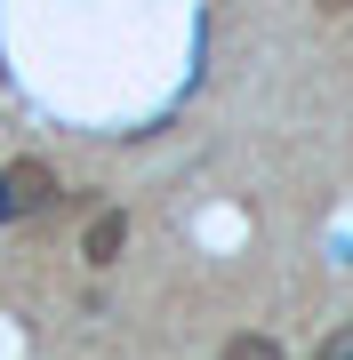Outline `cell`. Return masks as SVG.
Here are the masks:
<instances>
[{
  "label": "cell",
  "mask_w": 353,
  "mask_h": 360,
  "mask_svg": "<svg viewBox=\"0 0 353 360\" xmlns=\"http://www.w3.org/2000/svg\"><path fill=\"white\" fill-rule=\"evenodd\" d=\"M40 208H56V168L40 153H16L8 168H0V224H25V217H40Z\"/></svg>",
  "instance_id": "1"
},
{
  "label": "cell",
  "mask_w": 353,
  "mask_h": 360,
  "mask_svg": "<svg viewBox=\"0 0 353 360\" xmlns=\"http://www.w3.org/2000/svg\"><path fill=\"white\" fill-rule=\"evenodd\" d=\"M120 240H129V217H120V208H105V217H89V232H80V257H89V264H113Z\"/></svg>",
  "instance_id": "2"
},
{
  "label": "cell",
  "mask_w": 353,
  "mask_h": 360,
  "mask_svg": "<svg viewBox=\"0 0 353 360\" xmlns=\"http://www.w3.org/2000/svg\"><path fill=\"white\" fill-rule=\"evenodd\" d=\"M217 360H289V352H281L265 328H241V336H225V352H217Z\"/></svg>",
  "instance_id": "3"
},
{
  "label": "cell",
  "mask_w": 353,
  "mask_h": 360,
  "mask_svg": "<svg viewBox=\"0 0 353 360\" xmlns=\"http://www.w3.org/2000/svg\"><path fill=\"white\" fill-rule=\"evenodd\" d=\"M314 360H353V321H337V328H329L321 345H314Z\"/></svg>",
  "instance_id": "4"
},
{
  "label": "cell",
  "mask_w": 353,
  "mask_h": 360,
  "mask_svg": "<svg viewBox=\"0 0 353 360\" xmlns=\"http://www.w3.org/2000/svg\"><path fill=\"white\" fill-rule=\"evenodd\" d=\"M314 8H321V16H337V8H353V0H314Z\"/></svg>",
  "instance_id": "5"
}]
</instances>
